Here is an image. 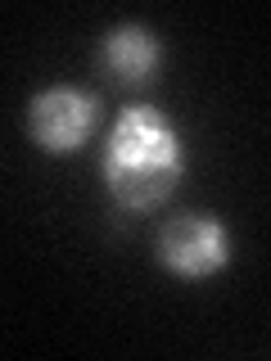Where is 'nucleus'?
Wrapping results in <instances>:
<instances>
[{
    "mask_svg": "<svg viewBox=\"0 0 271 361\" xmlns=\"http://www.w3.org/2000/svg\"><path fill=\"white\" fill-rule=\"evenodd\" d=\"M95 122H100L95 95H86L77 86H50L28 104V135L45 154L82 149L90 140V131H95Z\"/></svg>",
    "mask_w": 271,
    "mask_h": 361,
    "instance_id": "2",
    "label": "nucleus"
},
{
    "mask_svg": "<svg viewBox=\"0 0 271 361\" xmlns=\"http://www.w3.org/2000/svg\"><path fill=\"white\" fill-rule=\"evenodd\" d=\"M100 59L118 82H150L154 68H158V41L150 27H118L104 37V50H100Z\"/></svg>",
    "mask_w": 271,
    "mask_h": 361,
    "instance_id": "4",
    "label": "nucleus"
},
{
    "mask_svg": "<svg viewBox=\"0 0 271 361\" xmlns=\"http://www.w3.org/2000/svg\"><path fill=\"white\" fill-rule=\"evenodd\" d=\"M100 167H104L109 195L122 208L140 212V208H158L172 195V185L186 172V149H181L176 127L158 109L131 104L113 122Z\"/></svg>",
    "mask_w": 271,
    "mask_h": 361,
    "instance_id": "1",
    "label": "nucleus"
},
{
    "mask_svg": "<svg viewBox=\"0 0 271 361\" xmlns=\"http://www.w3.org/2000/svg\"><path fill=\"white\" fill-rule=\"evenodd\" d=\"M158 257H163L167 271H176L186 280L217 276L231 257V235H226L222 221L203 217V212H186V217L167 221L158 231Z\"/></svg>",
    "mask_w": 271,
    "mask_h": 361,
    "instance_id": "3",
    "label": "nucleus"
}]
</instances>
